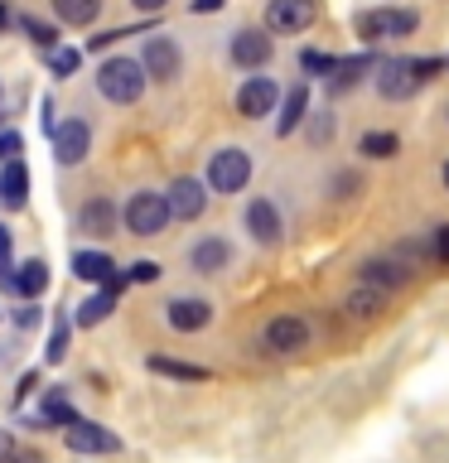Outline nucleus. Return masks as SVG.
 <instances>
[{"mask_svg": "<svg viewBox=\"0 0 449 463\" xmlns=\"http://www.w3.org/2000/svg\"><path fill=\"white\" fill-rule=\"evenodd\" d=\"M145 82H150V72H145L140 58H107V63L97 68V92L116 101V107H130V101L145 97Z\"/></svg>", "mask_w": 449, "mask_h": 463, "instance_id": "f257e3e1", "label": "nucleus"}, {"mask_svg": "<svg viewBox=\"0 0 449 463\" xmlns=\"http://www.w3.org/2000/svg\"><path fill=\"white\" fill-rule=\"evenodd\" d=\"M121 222L130 237H159L174 217H169V198L165 194H155V188H140V194H130L126 198V213H121Z\"/></svg>", "mask_w": 449, "mask_h": 463, "instance_id": "f03ea898", "label": "nucleus"}, {"mask_svg": "<svg viewBox=\"0 0 449 463\" xmlns=\"http://www.w3.org/2000/svg\"><path fill=\"white\" fill-rule=\"evenodd\" d=\"M353 29H358V39H368V43H377V39H406V34H416V29H420V14L416 10H396V5H377V10H362L353 20Z\"/></svg>", "mask_w": 449, "mask_h": 463, "instance_id": "7ed1b4c3", "label": "nucleus"}, {"mask_svg": "<svg viewBox=\"0 0 449 463\" xmlns=\"http://www.w3.org/2000/svg\"><path fill=\"white\" fill-rule=\"evenodd\" d=\"M246 184H252V155L246 150L227 145V150H217L208 159V188L213 194H242Z\"/></svg>", "mask_w": 449, "mask_h": 463, "instance_id": "20e7f679", "label": "nucleus"}, {"mask_svg": "<svg viewBox=\"0 0 449 463\" xmlns=\"http://www.w3.org/2000/svg\"><path fill=\"white\" fill-rule=\"evenodd\" d=\"M261 347L266 353H304L310 347V318H300V314H281V318H271L266 328H261Z\"/></svg>", "mask_w": 449, "mask_h": 463, "instance_id": "39448f33", "label": "nucleus"}, {"mask_svg": "<svg viewBox=\"0 0 449 463\" xmlns=\"http://www.w3.org/2000/svg\"><path fill=\"white\" fill-rule=\"evenodd\" d=\"M208 194H213L208 179H188V174H184V179H174V184L165 188L169 217H174V222H198L203 208H208Z\"/></svg>", "mask_w": 449, "mask_h": 463, "instance_id": "423d86ee", "label": "nucleus"}, {"mask_svg": "<svg viewBox=\"0 0 449 463\" xmlns=\"http://www.w3.org/2000/svg\"><path fill=\"white\" fill-rule=\"evenodd\" d=\"M140 63H145V72H150L155 82H174L179 68H184V53H179V43H174L169 34H155V39H145Z\"/></svg>", "mask_w": 449, "mask_h": 463, "instance_id": "0eeeda50", "label": "nucleus"}, {"mask_svg": "<svg viewBox=\"0 0 449 463\" xmlns=\"http://www.w3.org/2000/svg\"><path fill=\"white\" fill-rule=\"evenodd\" d=\"M232 63L237 68H266L271 63V53H275V43H271V29H237V34H232Z\"/></svg>", "mask_w": 449, "mask_h": 463, "instance_id": "6e6552de", "label": "nucleus"}, {"mask_svg": "<svg viewBox=\"0 0 449 463\" xmlns=\"http://www.w3.org/2000/svg\"><path fill=\"white\" fill-rule=\"evenodd\" d=\"M87 150H92V126H87L82 116L53 126V155H58V165H82Z\"/></svg>", "mask_w": 449, "mask_h": 463, "instance_id": "1a4fd4ad", "label": "nucleus"}, {"mask_svg": "<svg viewBox=\"0 0 449 463\" xmlns=\"http://www.w3.org/2000/svg\"><path fill=\"white\" fill-rule=\"evenodd\" d=\"M310 24H314V0H271L266 5L271 34H304Z\"/></svg>", "mask_w": 449, "mask_h": 463, "instance_id": "9d476101", "label": "nucleus"}, {"mask_svg": "<svg viewBox=\"0 0 449 463\" xmlns=\"http://www.w3.org/2000/svg\"><path fill=\"white\" fill-rule=\"evenodd\" d=\"M372 72H377V92H382L387 101H401V97H411L420 87L411 58H387V63H377Z\"/></svg>", "mask_w": 449, "mask_h": 463, "instance_id": "9b49d317", "label": "nucleus"}, {"mask_svg": "<svg viewBox=\"0 0 449 463\" xmlns=\"http://www.w3.org/2000/svg\"><path fill=\"white\" fill-rule=\"evenodd\" d=\"M63 439H68L72 454H116V449H121V439H116L111 430H101V425H92V420H82V415L63 430Z\"/></svg>", "mask_w": 449, "mask_h": 463, "instance_id": "f8f14e48", "label": "nucleus"}, {"mask_svg": "<svg viewBox=\"0 0 449 463\" xmlns=\"http://www.w3.org/2000/svg\"><path fill=\"white\" fill-rule=\"evenodd\" d=\"M275 101H281V87H275L271 78H246V82L237 87V111L246 116V121H261V116H271Z\"/></svg>", "mask_w": 449, "mask_h": 463, "instance_id": "ddd939ff", "label": "nucleus"}, {"mask_svg": "<svg viewBox=\"0 0 449 463\" xmlns=\"http://www.w3.org/2000/svg\"><path fill=\"white\" fill-rule=\"evenodd\" d=\"M165 318H169L174 333H198V328L213 324V304L198 299V295H184V299H169L165 304Z\"/></svg>", "mask_w": 449, "mask_h": 463, "instance_id": "4468645a", "label": "nucleus"}, {"mask_svg": "<svg viewBox=\"0 0 449 463\" xmlns=\"http://www.w3.org/2000/svg\"><path fill=\"white\" fill-rule=\"evenodd\" d=\"M362 280L391 295V289H401L411 280V260L406 256H372V260H362Z\"/></svg>", "mask_w": 449, "mask_h": 463, "instance_id": "2eb2a0df", "label": "nucleus"}, {"mask_svg": "<svg viewBox=\"0 0 449 463\" xmlns=\"http://www.w3.org/2000/svg\"><path fill=\"white\" fill-rule=\"evenodd\" d=\"M242 222H246V232H252L261 246H275V241H281V232H285V222H281V213H275L271 198H252V203H246Z\"/></svg>", "mask_w": 449, "mask_h": 463, "instance_id": "dca6fc26", "label": "nucleus"}, {"mask_svg": "<svg viewBox=\"0 0 449 463\" xmlns=\"http://www.w3.org/2000/svg\"><path fill=\"white\" fill-rule=\"evenodd\" d=\"M0 285L10 289V295H24V299H39L43 289H49V266L34 256V260H24V266H14L0 275Z\"/></svg>", "mask_w": 449, "mask_h": 463, "instance_id": "f3484780", "label": "nucleus"}, {"mask_svg": "<svg viewBox=\"0 0 449 463\" xmlns=\"http://www.w3.org/2000/svg\"><path fill=\"white\" fill-rule=\"evenodd\" d=\"M121 289H126V280L116 275L111 285H101L97 295H87V299L78 304V314H72V324H78V328H97L101 318H107V314L116 309V299H121Z\"/></svg>", "mask_w": 449, "mask_h": 463, "instance_id": "a211bd4d", "label": "nucleus"}, {"mask_svg": "<svg viewBox=\"0 0 449 463\" xmlns=\"http://www.w3.org/2000/svg\"><path fill=\"white\" fill-rule=\"evenodd\" d=\"M227 260H232V246L223 237H203V241H194V251H188V266H194L198 275L227 270Z\"/></svg>", "mask_w": 449, "mask_h": 463, "instance_id": "6ab92c4d", "label": "nucleus"}, {"mask_svg": "<svg viewBox=\"0 0 449 463\" xmlns=\"http://www.w3.org/2000/svg\"><path fill=\"white\" fill-rule=\"evenodd\" d=\"M78 232H87V237H111L116 232V208L107 198H87L78 208Z\"/></svg>", "mask_w": 449, "mask_h": 463, "instance_id": "aec40b11", "label": "nucleus"}, {"mask_svg": "<svg viewBox=\"0 0 449 463\" xmlns=\"http://www.w3.org/2000/svg\"><path fill=\"white\" fill-rule=\"evenodd\" d=\"M372 68H377V58H372V53L339 58V63H333V72H329V87H333V92H348V87H358Z\"/></svg>", "mask_w": 449, "mask_h": 463, "instance_id": "412c9836", "label": "nucleus"}, {"mask_svg": "<svg viewBox=\"0 0 449 463\" xmlns=\"http://www.w3.org/2000/svg\"><path fill=\"white\" fill-rule=\"evenodd\" d=\"M304 111H310V87L295 82V87L285 92V101H281V121H275V136H290V130H300V126H304Z\"/></svg>", "mask_w": 449, "mask_h": 463, "instance_id": "4be33fe9", "label": "nucleus"}, {"mask_svg": "<svg viewBox=\"0 0 449 463\" xmlns=\"http://www.w3.org/2000/svg\"><path fill=\"white\" fill-rule=\"evenodd\" d=\"M24 198H29V169L20 159H10V165L0 169V203H5V208H24Z\"/></svg>", "mask_w": 449, "mask_h": 463, "instance_id": "5701e85b", "label": "nucleus"}, {"mask_svg": "<svg viewBox=\"0 0 449 463\" xmlns=\"http://www.w3.org/2000/svg\"><path fill=\"white\" fill-rule=\"evenodd\" d=\"M343 309H348V318H377V314L387 309V289H377V285L362 280L353 295L343 299Z\"/></svg>", "mask_w": 449, "mask_h": 463, "instance_id": "b1692460", "label": "nucleus"}, {"mask_svg": "<svg viewBox=\"0 0 449 463\" xmlns=\"http://www.w3.org/2000/svg\"><path fill=\"white\" fill-rule=\"evenodd\" d=\"M72 275H78V280H92V285H111L116 266L101 251H72Z\"/></svg>", "mask_w": 449, "mask_h": 463, "instance_id": "393cba45", "label": "nucleus"}, {"mask_svg": "<svg viewBox=\"0 0 449 463\" xmlns=\"http://www.w3.org/2000/svg\"><path fill=\"white\" fill-rule=\"evenodd\" d=\"M49 5L58 14V24H72V29L97 24V14H101V0H49Z\"/></svg>", "mask_w": 449, "mask_h": 463, "instance_id": "a878e982", "label": "nucleus"}, {"mask_svg": "<svg viewBox=\"0 0 449 463\" xmlns=\"http://www.w3.org/2000/svg\"><path fill=\"white\" fill-rule=\"evenodd\" d=\"M150 372L174 376V382H208V367H198V362H174V357H150Z\"/></svg>", "mask_w": 449, "mask_h": 463, "instance_id": "bb28decb", "label": "nucleus"}, {"mask_svg": "<svg viewBox=\"0 0 449 463\" xmlns=\"http://www.w3.org/2000/svg\"><path fill=\"white\" fill-rule=\"evenodd\" d=\"M358 150L368 155V159H391V155L401 150V140L391 136V130H368V136L358 140Z\"/></svg>", "mask_w": 449, "mask_h": 463, "instance_id": "cd10ccee", "label": "nucleus"}, {"mask_svg": "<svg viewBox=\"0 0 449 463\" xmlns=\"http://www.w3.org/2000/svg\"><path fill=\"white\" fill-rule=\"evenodd\" d=\"M24 34L34 39V49H58V24H49V20H24Z\"/></svg>", "mask_w": 449, "mask_h": 463, "instance_id": "c85d7f7f", "label": "nucleus"}, {"mask_svg": "<svg viewBox=\"0 0 449 463\" xmlns=\"http://www.w3.org/2000/svg\"><path fill=\"white\" fill-rule=\"evenodd\" d=\"M78 63H82L78 49H49V72H53V78H72Z\"/></svg>", "mask_w": 449, "mask_h": 463, "instance_id": "c756f323", "label": "nucleus"}, {"mask_svg": "<svg viewBox=\"0 0 449 463\" xmlns=\"http://www.w3.org/2000/svg\"><path fill=\"white\" fill-rule=\"evenodd\" d=\"M63 357H68V318H58L49 333V362H63Z\"/></svg>", "mask_w": 449, "mask_h": 463, "instance_id": "7c9ffc66", "label": "nucleus"}, {"mask_svg": "<svg viewBox=\"0 0 449 463\" xmlns=\"http://www.w3.org/2000/svg\"><path fill=\"white\" fill-rule=\"evenodd\" d=\"M333 63H339V58H333V53H319V49L300 53V68H304V72H324V78H329V72H333Z\"/></svg>", "mask_w": 449, "mask_h": 463, "instance_id": "2f4dec72", "label": "nucleus"}, {"mask_svg": "<svg viewBox=\"0 0 449 463\" xmlns=\"http://www.w3.org/2000/svg\"><path fill=\"white\" fill-rule=\"evenodd\" d=\"M39 420H58V425H72L78 415H72L68 405H63V396H49V401H43V411H39Z\"/></svg>", "mask_w": 449, "mask_h": 463, "instance_id": "473e14b6", "label": "nucleus"}, {"mask_svg": "<svg viewBox=\"0 0 449 463\" xmlns=\"http://www.w3.org/2000/svg\"><path fill=\"white\" fill-rule=\"evenodd\" d=\"M20 159V130H0V165Z\"/></svg>", "mask_w": 449, "mask_h": 463, "instance_id": "72a5a7b5", "label": "nucleus"}, {"mask_svg": "<svg viewBox=\"0 0 449 463\" xmlns=\"http://www.w3.org/2000/svg\"><path fill=\"white\" fill-rule=\"evenodd\" d=\"M430 256H435V260H449V222L430 232Z\"/></svg>", "mask_w": 449, "mask_h": 463, "instance_id": "f704fd0d", "label": "nucleus"}, {"mask_svg": "<svg viewBox=\"0 0 449 463\" xmlns=\"http://www.w3.org/2000/svg\"><path fill=\"white\" fill-rule=\"evenodd\" d=\"M126 280H136V285H150V280H159V266H155V260H136Z\"/></svg>", "mask_w": 449, "mask_h": 463, "instance_id": "c9c22d12", "label": "nucleus"}, {"mask_svg": "<svg viewBox=\"0 0 449 463\" xmlns=\"http://www.w3.org/2000/svg\"><path fill=\"white\" fill-rule=\"evenodd\" d=\"M5 270H10V232L0 227V275H5Z\"/></svg>", "mask_w": 449, "mask_h": 463, "instance_id": "e433bc0d", "label": "nucleus"}, {"mask_svg": "<svg viewBox=\"0 0 449 463\" xmlns=\"http://www.w3.org/2000/svg\"><path fill=\"white\" fill-rule=\"evenodd\" d=\"M227 0H194V14H213V10H223Z\"/></svg>", "mask_w": 449, "mask_h": 463, "instance_id": "4c0bfd02", "label": "nucleus"}, {"mask_svg": "<svg viewBox=\"0 0 449 463\" xmlns=\"http://www.w3.org/2000/svg\"><path fill=\"white\" fill-rule=\"evenodd\" d=\"M10 458H14V439H10L5 430H0V463H10Z\"/></svg>", "mask_w": 449, "mask_h": 463, "instance_id": "58836bf2", "label": "nucleus"}, {"mask_svg": "<svg viewBox=\"0 0 449 463\" xmlns=\"http://www.w3.org/2000/svg\"><path fill=\"white\" fill-rule=\"evenodd\" d=\"M130 5H136V10H145V14H155V10H165L169 0H130Z\"/></svg>", "mask_w": 449, "mask_h": 463, "instance_id": "ea45409f", "label": "nucleus"}, {"mask_svg": "<svg viewBox=\"0 0 449 463\" xmlns=\"http://www.w3.org/2000/svg\"><path fill=\"white\" fill-rule=\"evenodd\" d=\"M10 463H43V458H39V454H14Z\"/></svg>", "mask_w": 449, "mask_h": 463, "instance_id": "a19ab883", "label": "nucleus"}, {"mask_svg": "<svg viewBox=\"0 0 449 463\" xmlns=\"http://www.w3.org/2000/svg\"><path fill=\"white\" fill-rule=\"evenodd\" d=\"M440 179H444V188H449V159H444V169H440Z\"/></svg>", "mask_w": 449, "mask_h": 463, "instance_id": "79ce46f5", "label": "nucleus"}, {"mask_svg": "<svg viewBox=\"0 0 449 463\" xmlns=\"http://www.w3.org/2000/svg\"><path fill=\"white\" fill-rule=\"evenodd\" d=\"M444 68H449V58H444Z\"/></svg>", "mask_w": 449, "mask_h": 463, "instance_id": "37998d69", "label": "nucleus"}]
</instances>
